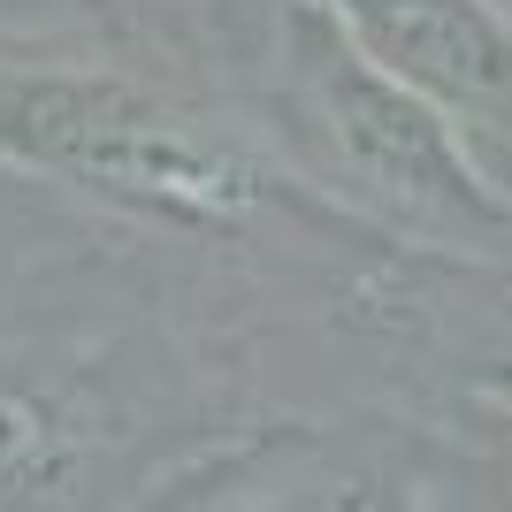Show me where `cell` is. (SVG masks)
Returning <instances> with one entry per match:
<instances>
[{"label":"cell","instance_id":"3957f363","mask_svg":"<svg viewBox=\"0 0 512 512\" xmlns=\"http://www.w3.org/2000/svg\"><path fill=\"white\" fill-rule=\"evenodd\" d=\"M253 413L230 337L176 321L0 329V512H123L161 459Z\"/></svg>","mask_w":512,"mask_h":512},{"label":"cell","instance_id":"6da1fadb","mask_svg":"<svg viewBox=\"0 0 512 512\" xmlns=\"http://www.w3.org/2000/svg\"><path fill=\"white\" fill-rule=\"evenodd\" d=\"M0 176L69 199L107 230L214 260L329 268V299L398 237L321 199L222 85L153 77L138 62L0 39Z\"/></svg>","mask_w":512,"mask_h":512},{"label":"cell","instance_id":"52a82bcc","mask_svg":"<svg viewBox=\"0 0 512 512\" xmlns=\"http://www.w3.org/2000/svg\"><path fill=\"white\" fill-rule=\"evenodd\" d=\"M482 421H490V436H497V444H505V467H512V390H505V398H490V406H482Z\"/></svg>","mask_w":512,"mask_h":512},{"label":"cell","instance_id":"277c9868","mask_svg":"<svg viewBox=\"0 0 512 512\" xmlns=\"http://www.w3.org/2000/svg\"><path fill=\"white\" fill-rule=\"evenodd\" d=\"M383 406L237 413L138 482L123 512H352L367 490Z\"/></svg>","mask_w":512,"mask_h":512},{"label":"cell","instance_id":"8992f818","mask_svg":"<svg viewBox=\"0 0 512 512\" xmlns=\"http://www.w3.org/2000/svg\"><path fill=\"white\" fill-rule=\"evenodd\" d=\"M352 512H512V467L490 421L383 406L367 490Z\"/></svg>","mask_w":512,"mask_h":512},{"label":"cell","instance_id":"7a4b0ae2","mask_svg":"<svg viewBox=\"0 0 512 512\" xmlns=\"http://www.w3.org/2000/svg\"><path fill=\"white\" fill-rule=\"evenodd\" d=\"M222 92L352 222L428 253L512 260V184L321 0H245V62Z\"/></svg>","mask_w":512,"mask_h":512},{"label":"cell","instance_id":"5b68a950","mask_svg":"<svg viewBox=\"0 0 512 512\" xmlns=\"http://www.w3.org/2000/svg\"><path fill=\"white\" fill-rule=\"evenodd\" d=\"M375 62L474 138L512 184V8L505 0H321Z\"/></svg>","mask_w":512,"mask_h":512}]
</instances>
